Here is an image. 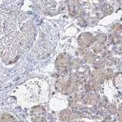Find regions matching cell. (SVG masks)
Masks as SVG:
<instances>
[{
	"instance_id": "1",
	"label": "cell",
	"mask_w": 122,
	"mask_h": 122,
	"mask_svg": "<svg viewBox=\"0 0 122 122\" xmlns=\"http://www.w3.org/2000/svg\"><path fill=\"white\" fill-rule=\"evenodd\" d=\"M78 44L80 45L81 47L83 48H87L91 46L94 42V38L93 35L90 33H84L82 34H81L78 37Z\"/></svg>"
},
{
	"instance_id": "2",
	"label": "cell",
	"mask_w": 122,
	"mask_h": 122,
	"mask_svg": "<svg viewBox=\"0 0 122 122\" xmlns=\"http://www.w3.org/2000/svg\"><path fill=\"white\" fill-rule=\"evenodd\" d=\"M56 67L58 70H60L63 73H66L68 70V67H69V60L68 58L66 56H62L59 57L58 60L56 61Z\"/></svg>"
},
{
	"instance_id": "3",
	"label": "cell",
	"mask_w": 122,
	"mask_h": 122,
	"mask_svg": "<svg viewBox=\"0 0 122 122\" xmlns=\"http://www.w3.org/2000/svg\"><path fill=\"white\" fill-rule=\"evenodd\" d=\"M99 100V97L96 93L94 92H89L86 93V95L83 98V103L87 105H93V104H96L98 103V101Z\"/></svg>"
},
{
	"instance_id": "4",
	"label": "cell",
	"mask_w": 122,
	"mask_h": 122,
	"mask_svg": "<svg viewBox=\"0 0 122 122\" xmlns=\"http://www.w3.org/2000/svg\"><path fill=\"white\" fill-rule=\"evenodd\" d=\"M60 119L62 121H69L73 119V114L69 109H65L60 113Z\"/></svg>"
},
{
	"instance_id": "5",
	"label": "cell",
	"mask_w": 122,
	"mask_h": 122,
	"mask_svg": "<svg viewBox=\"0 0 122 122\" xmlns=\"http://www.w3.org/2000/svg\"><path fill=\"white\" fill-rule=\"evenodd\" d=\"M108 41H109V42L111 43V44L117 45L121 42L122 37L120 35V33H110L109 36H108Z\"/></svg>"
},
{
	"instance_id": "6",
	"label": "cell",
	"mask_w": 122,
	"mask_h": 122,
	"mask_svg": "<svg viewBox=\"0 0 122 122\" xmlns=\"http://www.w3.org/2000/svg\"><path fill=\"white\" fill-rule=\"evenodd\" d=\"M114 84L117 89L122 94V73H117L114 76Z\"/></svg>"
},
{
	"instance_id": "7",
	"label": "cell",
	"mask_w": 122,
	"mask_h": 122,
	"mask_svg": "<svg viewBox=\"0 0 122 122\" xmlns=\"http://www.w3.org/2000/svg\"><path fill=\"white\" fill-rule=\"evenodd\" d=\"M95 60H96L95 53L87 52L86 55L83 56V60L86 63H88V64H93Z\"/></svg>"
},
{
	"instance_id": "8",
	"label": "cell",
	"mask_w": 122,
	"mask_h": 122,
	"mask_svg": "<svg viewBox=\"0 0 122 122\" xmlns=\"http://www.w3.org/2000/svg\"><path fill=\"white\" fill-rule=\"evenodd\" d=\"M93 66L95 70L103 69L105 68V61L103 59H99V60H95L93 63Z\"/></svg>"
},
{
	"instance_id": "9",
	"label": "cell",
	"mask_w": 122,
	"mask_h": 122,
	"mask_svg": "<svg viewBox=\"0 0 122 122\" xmlns=\"http://www.w3.org/2000/svg\"><path fill=\"white\" fill-rule=\"evenodd\" d=\"M2 122H16V120L15 118L13 117V116L10 115V114L5 113L0 117Z\"/></svg>"
},
{
	"instance_id": "10",
	"label": "cell",
	"mask_w": 122,
	"mask_h": 122,
	"mask_svg": "<svg viewBox=\"0 0 122 122\" xmlns=\"http://www.w3.org/2000/svg\"><path fill=\"white\" fill-rule=\"evenodd\" d=\"M104 71H105V77L106 80H110L114 76V72L112 68H104Z\"/></svg>"
},
{
	"instance_id": "11",
	"label": "cell",
	"mask_w": 122,
	"mask_h": 122,
	"mask_svg": "<svg viewBox=\"0 0 122 122\" xmlns=\"http://www.w3.org/2000/svg\"><path fill=\"white\" fill-rule=\"evenodd\" d=\"M112 29L114 31V33H120L122 32V25L121 24H114L112 26Z\"/></svg>"
},
{
	"instance_id": "12",
	"label": "cell",
	"mask_w": 122,
	"mask_h": 122,
	"mask_svg": "<svg viewBox=\"0 0 122 122\" xmlns=\"http://www.w3.org/2000/svg\"><path fill=\"white\" fill-rule=\"evenodd\" d=\"M118 118H119V121L122 122V107H121L118 110Z\"/></svg>"
},
{
	"instance_id": "13",
	"label": "cell",
	"mask_w": 122,
	"mask_h": 122,
	"mask_svg": "<svg viewBox=\"0 0 122 122\" xmlns=\"http://www.w3.org/2000/svg\"><path fill=\"white\" fill-rule=\"evenodd\" d=\"M109 110H110V112H111L112 113H116V112H117V109H116V107H114V106L112 105H111L110 106V108H109Z\"/></svg>"
},
{
	"instance_id": "14",
	"label": "cell",
	"mask_w": 122,
	"mask_h": 122,
	"mask_svg": "<svg viewBox=\"0 0 122 122\" xmlns=\"http://www.w3.org/2000/svg\"><path fill=\"white\" fill-rule=\"evenodd\" d=\"M0 122H2V121H1V119H0Z\"/></svg>"
},
{
	"instance_id": "15",
	"label": "cell",
	"mask_w": 122,
	"mask_h": 122,
	"mask_svg": "<svg viewBox=\"0 0 122 122\" xmlns=\"http://www.w3.org/2000/svg\"><path fill=\"white\" fill-rule=\"evenodd\" d=\"M121 42H122V41H121Z\"/></svg>"
},
{
	"instance_id": "16",
	"label": "cell",
	"mask_w": 122,
	"mask_h": 122,
	"mask_svg": "<svg viewBox=\"0 0 122 122\" xmlns=\"http://www.w3.org/2000/svg\"></svg>"
}]
</instances>
